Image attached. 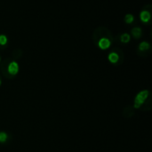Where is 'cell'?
Here are the masks:
<instances>
[{
	"mask_svg": "<svg viewBox=\"0 0 152 152\" xmlns=\"http://www.w3.org/2000/svg\"><path fill=\"white\" fill-rule=\"evenodd\" d=\"M125 20L127 23H132L134 22V16L132 14H126Z\"/></svg>",
	"mask_w": 152,
	"mask_h": 152,
	"instance_id": "11",
	"label": "cell"
},
{
	"mask_svg": "<svg viewBox=\"0 0 152 152\" xmlns=\"http://www.w3.org/2000/svg\"><path fill=\"white\" fill-rule=\"evenodd\" d=\"M149 97V91L148 90H142L141 92H139L134 99V108H139L143 103L144 101L147 99V98Z\"/></svg>",
	"mask_w": 152,
	"mask_h": 152,
	"instance_id": "1",
	"label": "cell"
},
{
	"mask_svg": "<svg viewBox=\"0 0 152 152\" xmlns=\"http://www.w3.org/2000/svg\"><path fill=\"white\" fill-rule=\"evenodd\" d=\"M98 46L102 49H108L110 47V39H108L106 38H102L99 40Z\"/></svg>",
	"mask_w": 152,
	"mask_h": 152,
	"instance_id": "3",
	"label": "cell"
},
{
	"mask_svg": "<svg viewBox=\"0 0 152 152\" xmlns=\"http://www.w3.org/2000/svg\"><path fill=\"white\" fill-rule=\"evenodd\" d=\"M8 73L12 75H16L19 73V65L16 62H12L8 65Z\"/></svg>",
	"mask_w": 152,
	"mask_h": 152,
	"instance_id": "2",
	"label": "cell"
},
{
	"mask_svg": "<svg viewBox=\"0 0 152 152\" xmlns=\"http://www.w3.org/2000/svg\"><path fill=\"white\" fill-rule=\"evenodd\" d=\"M108 58H109V61H110V63H112V64H116V63H118V60H119L118 55L117 53H115V52L110 53V54L109 55Z\"/></svg>",
	"mask_w": 152,
	"mask_h": 152,
	"instance_id": "4",
	"label": "cell"
},
{
	"mask_svg": "<svg viewBox=\"0 0 152 152\" xmlns=\"http://www.w3.org/2000/svg\"><path fill=\"white\" fill-rule=\"evenodd\" d=\"M132 34L134 38L136 39H139L141 36H142V30L141 28H138V27H135L132 30Z\"/></svg>",
	"mask_w": 152,
	"mask_h": 152,
	"instance_id": "6",
	"label": "cell"
},
{
	"mask_svg": "<svg viewBox=\"0 0 152 152\" xmlns=\"http://www.w3.org/2000/svg\"><path fill=\"white\" fill-rule=\"evenodd\" d=\"M139 48H140V50H142V51L148 50V49L150 48V44H149L148 42H146V41H143V42H142V43L140 44Z\"/></svg>",
	"mask_w": 152,
	"mask_h": 152,
	"instance_id": "7",
	"label": "cell"
},
{
	"mask_svg": "<svg viewBox=\"0 0 152 152\" xmlns=\"http://www.w3.org/2000/svg\"><path fill=\"white\" fill-rule=\"evenodd\" d=\"M141 19L143 22H148L151 19V13L148 11H142L141 13Z\"/></svg>",
	"mask_w": 152,
	"mask_h": 152,
	"instance_id": "5",
	"label": "cell"
},
{
	"mask_svg": "<svg viewBox=\"0 0 152 152\" xmlns=\"http://www.w3.org/2000/svg\"><path fill=\"white\" fill-rule=\"evenodd\" d=\"M121 41L123 43H128L130 41V35L128 33H124L121 35Z\"/></svg>",
	"mask_w": 152,
	"mask_h": 152,
	"instance_id": "8",
	"label": "cell"
},
{
	"mask_svg": "<svg viewBox=\"0 0 152 152\" xmlns=\"http://www.w3.org/2000/svg\"><path fill=\"white\" fill-rule=\"evenodd\" d=\"M7 43V38L5 35H0V45L4 46Z\"/></svg>",
	"mask_w": 152,
	"mask_h": 152,
	"instance_id": "10",
	"label": "cell"
},
{
	"mask_svg": "<svg viewBox=\"0 0 152 152\" xmlns=\"http://www.w3.org/2000/svg\"><path fill=\"white\" fill-rule=\"evenodd\" d=\"M8 139V135L4 132H0V142H5Z\"/></svg>",
	"mask_w": 152,
	"mask_h": 152,
	"instance_id": "9",
	"label": "cell"
},
{
	"mask_svg": "<svg viewBox=\"0 0 152 152\" xmlns=\"http://www.w3.org/2000/svg\"><path fill=\"white\" fill-rule=\"evenodd\" d=\"M0 60H1V59H0Z\"/></svg>",
	"mask_w": 152,
	"mask_h": 152,
	"instance_id": "13",
	"label": "cell"
},
{
	"mask_svg": "<svg viewBox=\"0 0 152 152\" xmlns=\"http://www.w3.org/2000/svg\"><path fill=\"white\" fill-rule=\"evenodd\" d=\"M1 83H2V82H1V79H0V86H1Z\"/></svg>",
	"mask_w": 152,
	"mask_h": 152,
	"instance_id": "12",
	"label": "cell"
}]
</instances>
